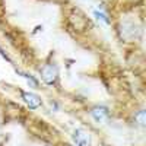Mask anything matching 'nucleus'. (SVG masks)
Here are the masks:
<instances>
[{"label": "nucleus", "mask_w": 146, "mask_h": 146, "mask_svg": "<svg viewBox=\"0 0 146 146\" xmlns=\"http://www.w3.org/2000/svg\"><path fill=\"white\" fill-rule=\"evenodd\" d=\"M114 28L118 40L124 44H136L142 40L143 22L136 16H121L114 23Z\"/></svg>", "instance_id": "1"}, {"label": "nucleus", "mask_w": 146, "mask_h": 146, "mask_svg": "<svg viewBox=\"0 0 146 146\" xmlns=\"http://www.w3.org/2000/svg\"><path fill=\"white\" fill-rule=\"evenodd\" d=\"M38 80L45 86L58 88L60 86V67L53 56H48L38 66Z\"/></svg>", "instance_id": "2"}, {"label": "nucleus", "mask_w": 146, "mask_h": 146, "mask_svg": "<svg viewBox=\"0 0 146 146\" xmlns=\"http://www.w3.org/2000/svg\"><path fill=\"white\" fill-rule=\"evenodd\" d=\"M66 22H67V27L76 34H85L89 29H92V21L86 16L83 10H80L76 6H73L67 10Z\"/></svg>", "instance_id": "3"}, {"label": "nucleus", "mask_w": 146, "mask_h": 146, "mask_svg": "<svg viewBox=\"0 0 146 146\" xmlns=\"http://www.w3.org/2000/svg\"><path fill=\"white\" fill-rule=\"evenodd\" d=\"M89 115L91 118L98 124H105L108 123V120L111 118V111L107 105H102V104H95L89 108Z\"/></svg>", "instance_id": "4"}, {"label": "nucleus", "mask_w": 146, "mask_h": 146, "mask_svg": "<svg viewBox=\"0 0 146 146\" xmlns=\"http://www.w3.org/2000/svg\"><path fill=\"white\" fill-rule=\"evenodd\" d=\"M18 91L21 95V100L27 104L29 110H38L42 105V98L38 94H35L32 91H27V89H18Z\"/></svg>", "instance_id": "5"}, {"label": "nucleus", "mask_w": 146, "mask_h": 146, "mask_svg": "<svg viewBox=\"0 0 146 146\" xmlns=\"http://www.w3.org/2000/svg\"><path fill=\"white\" fill-rule=\"evenodd\" d=\"M73 143L75 146H92V135L91 131L83 129V127H78L73 130V135H72Z\"/></svg>", "instance_id": "6"}, {"label": "nucleus", "mask_w": 146, "mask_h": 146, "mask_svg": "<svg viewBox=\"0 0 146 146\" xmlns=\"http://www.w3.org/2000/svg\"><path fill=\"white\" fill-rule=\"evenodd\" d=\"M15 72H16V75H19L21 78H23L27 80V83L29 85V88H40V85H41V82L38 80V78L36 76H34L32 73H28V72H25V70H22V69H18V67H15Z\"/></svg>", "instance_id": "7"}, {"label": "nucleus", "mask_w": 146, "mask_h": 146, "mask_svg": "<svg viewBox=\"0 0 146 146\" xmlns=\"http://www.w3.org/2000/svg\"><path fill=\"white\" fill-rule=\"evenodd\" d=\"M92 15H94V18H95L96 21H100V22L105 23V25H111V23H113V19L110 18V15L107 13L105 10H100V9H95V10L92 12Z\"/></svg>", "instance_id": "8"}, {"label": "nucleus", "mask_w": 146, "mask_h": 146, "mask_svg": "<svg viewBox=\"0 0 146 146\" xmlns=\"http://www.w3.org/2000/svg\"><path fill=\"white\" fill-rule=\"evenodd\" d=\"M133 120H135V123H136L139 127H145V126H146V113H145V110L140 108V110H137V111H135Z\"/></svg>", "instance_id": "9"}, {"label": "nucleus", "mask_w": 146, "mask_h": 146, "mask_svg": "<svg viewBox=\"0 0 146 146\" xmlns=\"http://www.w3.org/2000/svg\"><path fill=\"white\" fill-rule=\"evenodd\" d=\"M63 146H75V145H70V143H64Z\"/></svg>", "instance_id": "10"}]
</instances>
